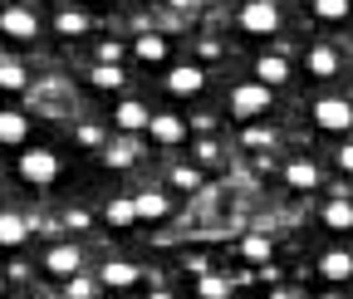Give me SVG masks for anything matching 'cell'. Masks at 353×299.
I'll use <instances>...</instances> for the list:
<instances>
[{
	"label": "cell",
	"mask_w": 353,
	"mask_h": 299,
	"mask_svg": "<svg viewBox=\"0 0 353 299\" xmlns=\"http://www.w3.org/2000/svg\"><path fill=\"white\" fill-rule=\"evenodd\" d=\"M319 275L334 280V285L353 280V250H324V255H319Z\"/></svg>",
	"instance_id": "obj_14"
},
{
	"label": "cell",
	"mask_w": 353,
	"mask_h": 299,
	"mask_svg": "<svg viewBox=\"0 0 353 299\" xmlns=\"http://www.w3.org/2000/svg\"><path fill=\"white\" fill-rule=\"evenodd\" d=\"M103 221H108L113 231H128L132 221H138V216H132V201H108V206H103Z\"/></svg>",
	"instance_id": "obj_24"
},
{
	"label": "cell",
	"mask_w": 353,
	"mask_h": 299,
	"mask_svg": "<svg viewBox=\"0 0 353 299\" xmlns=\"http://www.w3.org/2000/svg\"><path fill=\"white\" fill-rule=\"evenodd\" d=\"M128 83V74L118 64H94V74H88V89H99V94H118Z\"/></svg>",
	"instance_id": "obj_20"
},
{
	"label": "cell",
	"mask_w": 353,
	"mask_h": 299,
	"mask_svg": "<svg viewBox=\"0 0 353 299\" xmlns=\"http://www.w3.org/2000/svg\"><path fill=\"white\" fill-rule=\"evenodd\" d=\"M25 83H30L25 64H15V59H0V89H6V94H25Z\"/></svg>",
	"instance_id": "obj_22"
},
{
	"label": "cell",
	"mask_w": 353,
	"mask_h": 299,
	"mask_svg": "<svg viewBox=\"0 0 353 299\" xmlns=\"http://www.w3.org/2000/svg\"><path fill=\"white\" fill-rule=\"evenodd\" d=\"M162 83H167L172 99H196V94L206 89V69H201V64H176Z\"/></svg>",
	"instance_id": "obj_6"
},
{
	"label": "cell",
	"mask_w": 353,
	"mask_h": 299,
	"mask_svg": "<svg viewBox=\"0 0 353 299\" xmlns=\"http://www.w3.org/2000/svg\"><path fill=\"white\" fill-rule=\"evenodd\" d=\"M348 10H353V0H314V15L329 20V25H343Z\"/></svg>",
	"instance_id": "obj_23"
},
{
	"label": "cell",
	"mask_w": 353,
	"mask_h": 299,
	"mask_svg": "<svg viewBox=\"0 0 353 299\" xmlns=\"http://www.w3.org/2000/svg\"><path fill=\"white\" fill-rule=\"evenodd\" d=\"M241 255L255 260V265H265V260H270V236H245L241 240Z\"/></svg>",
	"instance_id": "obj_28"
},
{
	"label": "cell",
	"mask_w": 353,
	"mask_h": 299,
	"mask_svg": "<svg viewBox=\"0 0 353 299\" xmlns=\"http://www.w3.org/2000/svg\"><path fill=\"white\" fill-rule=\"evenodd\" d=\"M148 118H152V108L143 103V99H123L118 108H113V123H118V133H143V127H148Z\"/></svg>",
	"instance_id": "obj_10"
},
{
	"label": "cell",
	"mask_w": 353,
	"mask_h": 299,
	"mask_svg": "<svg viewBox=\"0 0 353 299\" xmlns=\"http://www.w3.org/2000/svg\"><path fill=\"white\" fill-rule=\"evenodd\" d=\"M15 172H20V182H30V187H54V182H59V152H54V147H25V152L15 157Z\"/></svg>",
	"instance_id": "obj_1"
},
{
	"label": "cell",
	"mask_w": 353,
	"mask_h": 299,
	"mask_svg": "<svg viewBox=\"0 0 353 299\" xmlns=\"http://www.w3.org/2000/svg\"><path fill=\"white\" fill-rule=\"evenodd\" d=\"M285 182H290L294 192H314V187H319V167L309 162V157H294V162L285 167Z\"/></svg>",
	"instance_id": "obj_18"
},
{
	"label": "cell",
	"mask_w": 353,
	"mask_h": 299,
	"mask_svg": "<svg viewBox=\"0 0 353 299\" xmlns=\"http://www.w3.org/2000/svg\"><path fill=\"white\" fill-rule=\"evenodd\" d=\"M99 6H113V0H99Z\"/></svg>",
	"instance_id": "obj_37"
},
{
	"label": "cell",
	"mask_w": 353,
	"mask_h": 299,
	"mask_svg": "<svg viewBox=\"0 0 353 299\" xmlns=\"http://www.w3.org/2000/svg\"><path fill=\"white\" fill-rule=\"evenodd\" d=\"M270 103H275V89H265V83H241V89L231 94V113L241 118V123H255V118H265L270 113Z\"/></svg>",
	"instance_id": "obj_2"
},
{
	"label": "cell",
	"mask_w": 353,
	"mask_h": 299,
	"mask_svg": "<svg viewBox=\"0 0 353 299\" xmlns=\"http://www.w3.org/2000/svg\"><path fill=\"white\" fill-rule=\"evenodd\" d=\"M255 83H265V89L290 83V59H285V54H260V59H255Z\"/></svg>",
	"instance_id": "obj_12"
},
{
	"label": "cell",
	"mask_w": 353,
	"mask_h": 299,
	"mask_svg": "<svg viewBox=\"0 0 353 299\" xmlns=\"http://www.w3.org/2000/svg\"><path fill=\"white\" fill-rule=\"evenodd\" d=\"M118 39H99V64H118Z\"/></svg>",
	"instance_id": "obj_31"
},
{
	"label": "cell",
	"mask_w": 353,
	"mask_h": 299,
	"mask_svg": "<svg viewBox=\"0 0 353 299\" xmlns=\"http://www.w3.org/2000/svg\"><path fill=\"white\" fill-rule=\"evenodd\" d=\"M25 138H30V118L6 108L0 113V147H25Z\"/></svg>",
	"instance_id": "obj_15"
},
{
	"label": "cell",
	"mask_w": 353,
	"mask_h": 299,
	"mask_svg": "<svg viewBox=\"0 0 353 299\" xmlns=\"http://www.w3.org/2000/svg\"><path fill=\"white\" fill-rule=\"evenodd\" d=\"M241 143L255 152V147H275V133L270 127H255V123H245V133H241Z\"/></svg>",
	"instance_id": "obj_29"
},
{
	"label": "cell",
	"mask_w": 353,
	"mask_h": 299,
	"mask_svg": "<svg viewBox=\"0 0 353 299\" xmlns=\"http://www.w3.org/2000/svg\"><path fill=\"white\" fill-rule=\"evenodd\" d=\"M64 294H69V299H88V294H94V280L79 270V275H69V280H64Z\"/></svg>",
	"instance_id": "obj_30"
},
{
	"label": "cell",
	"mask_w": 353,
	"mask_h": 299,
	"mask_svg": "<svg viewBox=\"0 0 353 299\" xmlns=\"http://www.w3.org/2000/svg\"><path fill=\"white\" fill-rule=\"evenodd\" d=\"M324 226H329V231H353V201H348V196L324 201Z\"/></svg>",
	"instance_id": "obj_21"
},
{
	"label": "cell",
	"mask_w": 353,
	"mask_h": 299,
	"mask_svg": "<svg viewBox=\"0 0 353 299\" xmlns=\"http://www.w3.org/2000/svg\"><path fill=\"white\" fill-rule=\"evenodd\" d=\"M128 201H132V216H138V221H167V216H172V196L157 192V187H148V192H138V196H128Z\"/></svg>",
	"instance_id": "obj_8"
},
{
	"label": "cell",
	"mask_w": 353,
	"mask_h": 299,
	"mask_svg": "<svg viewBox=\"0 0 353 299\" xmlns=\"http://www.w3.org/2000/svg\"><path fill=\"white\" fill-rule=\"evenodd\" d=\"M304 69H309V79H339L343 59H339V50H329V45H314V50H309V59H304Z\"/></svg>",
	"instance_id": "obj_13"
},
{
	"label": "cell",
	"mask_w": 353,
	"mask_h": 299,
	"mask_svg": "<svg viewBox=\"0 0 353 299\" xmlns=\"http://www.w3.org/2000/svg\"><path fill=\"white\" fill-rule=\"evenodd\" d=\"M196 157H201V162H216V157H221V147H216V143H201V147H196Z\"/></svg>",
	"instance_id": "obj_34"
},
{
	"label": "cell",
	"mask_w": 353,
	"mask_h": 299,
	"mask_svg": "<svg viewBox=\"0 0 353 299\" xmlns=\"http://www.w3.org/2000/svg\"><path fill=\"white\" fill-rule=\"evenodd\" d=\"M64 221H69L74 231H83V226H88V211H69V216H64Z\"/></svg>",
	"instance_id": "obj_35"
},
{
	"label": "cell",
	"mask_w": 353,
	"mask_h": 299,
	"mask_svg": "<svg viewBox=\"0 0 353 299\" xmlns=\"http://www.w3.org/2000/svg\"><path fill=\"white\" fill-rule=\"evenodd\" d=\"M132 54H138L143 64H162V59H167V34H157V30H143L138 39H132Z\"/></svg>",
	"instance_id": "obj_17"
},
{
	"label": "cell",
	"mask_w": 353,
	"mask_h": 299,
	"mask_svg": "<svg viewBox=\"0 0 353 299\" xmlns=\"http://www.w3.org/2000/svg\"><path fill=\"white\" fill-rule=\"evenodd\" d=\"M99 280H103V289H132V285L143 280V270L128 265V260H108V265L99 270Z\"/></svg>",
	"instance_id": "obj_16"
},
{
	"label": "cell",
	"mask_w": 353,
	"mask_h": 299,
	"mask_svg": "<svg viewBox=\"0 0 353 299\" xmlns=\"http://www.w3.org/2000/svg\"><path fill=\"white\" fill-rule=\"evenodd\" d=\"M132 162H138V147L128 143V133H123L118 143H108V147H103V167H108V172H128Z\"/></svg>",
	"instance_id": "obj_19"
},
{
	"label": "cell",
	"mask_w": 353,
	"mask_h": 299,
	"mask_svg": "<svg viewBox=\"0 0 353 299\" xmlns=\"http://www.w3.org/2000/svg\"><path fill=\"white\" fill-rule=\"evenodd\" d=\"M0 34L15 39V45H30V39L39 34V15H34V10H25V6L0 10Z\"/></svg>",
	"instance_id": "obj_5"
},
{
	"label": "cell",
	"mask_w": 353,
	"mask_h": 299,
	"mask_svg": "<svg viewBox=\"0 0 353 299\" xmlns=\"http://www.w3.org/2000/svg\"><path fill=\"white\" fill-rule=\"evenodd\" d=\"M83 270V250L79 245H50L44 250V275H54V280H69Z\"/></svg>",
	"instance_id": "obj_7"
},
{
	"label": "cell",
	"mask_w": 353,
	"mask_h": 299,
	"mask_svg": "<svg viewBox=\"0 0 353 299\" xmlns=\"http://www.w3.org/2000/svg\"><path fill=\"white\" fill-rule=\"evenodd\" d=\"M30 216H20V211H0V250H20L30 240Z\"/></svg>",
	"instance_id": "obj_11"
},
{
	"label": "cell",
	"mask_w": 353,
	"mask_h": 299,
	"mask_svg": "<svg viewBox=\"0 0 353 299\" xmlns=\"http://www.w3.org/2000/svg\"><path fill=\"white\" fill-rule=\"evenodd\" d=\"M172 187H176V192H201V172H196V167H187V162H176V167H172Z\"/></svg>",
	"instance_id": "obj_27"
},
{
	"label": "cell",
	"mask_w": 353,
	"mask_h": 299,
	"mask_svg": "<svg viewBox=\"0 0 353 299\" xmlns=\"http://www.w3.org/2000/svg\"><path fill=\"white\" fill-rule=\"evenodd\" d=\"M196 289H201V299H226L231 294V285H226V275H196Z\"/></svg>",
	"instance_id": "obj_26"
},
{
	"label": "cell",
	"mask_w": 353,
	"mask_h": 299,
	"mask_svg": "<svg viewBox=\"0 0 353 299\" xmlns=\"http://www.w3.org/2000/svg\"><path fill=\"white\" fill-rule=\"evenodd\" d=\"M172 6H187V0H172Z\"/></svg>",
	"instance_id": "obj_36"
},
{
	"label": "cell",
	"mask_w": 353,
	"mask_h": 299,
	"mask_svg": "<svg viewBox=\"0 0 353 299\" xmlns=\"http://www.w3.org/2000/svg\"><path fill=\"white\" fill-rule=\"evenodd\" d=\"M314 127L319 133H348L353 127V103L348 99H314Z\"/></svg>",
	"instance_id": "obj_4"
},
{
	"label": "cell",
	"mask_w": 353,
	"mask_h": 299,
	"mask_svg": "<svg viewBox=\"0 0 353 299\" xmlns=\"http://www.w3.org/2000/svg\"><path fill=\"white\" fill-rule=\"evenodd\" d=\"M334 162H339V172H348V177H353V143H348V147H339V152H334Z\"/></svg>",
	"instance_id": "obj_32"
},
{
	"label": "cell",
	"mask_w": 353,
	"mask_h": 299,
	"mask_svg": "<svg viewBox=\"0 0 353 299\" xmlns=\"http://www.w3.org/2000/svg\"><path fill=\"white\" fill-rule=\"evenodd\" d=\"M79 143H83V147H99L103 133H99V127H79Z\"/></svg>",
	"instance_id": "obj_33"
},
{
	"label": "cell",
	"mask_w": 353,
	"mask_h": 299,
	"mask_svg": "<svg viewBox=\"0 0 353 299\" xmlns=\"http://www.w3.org/2000/svg\"><path fill=\"white\" fill-rule=\"evenodd\" d=\"M54 30H59L64 39H79V34H88V20H83L79 10H59V15H54Z\"/></svg>",
	"instance_id": "obj_25"
},
{
	"label": "cell",
	"mask_w": 353,
	"mask_h": 299,
	"mask_svg": "<svg viewBox=\"0 0 353 299\" xmlns=\"http://www.w3.org/2000/svg\"><path fill=\"white\" fill-rule=\"evenodd\" d=\"M148 133H152L162 147H176V143H187V118H182V113H152V118H148Z\"/></svg>",
	"instance_id": "obj_9"
},
{
	"label": "cell",
	"mask_w": 353,
	"mask_h": 299,
	"mask_svg": "<svg viewBox=\"0 0 353 299\" xmlns=\"http://www.w3.org/2000/svg\"><path fill=\"white\" fill-rule=\"evenodd\" d=\"M241 30L245 34H280V6L275 0H245L241 6Z\"/></svg>",
	"instance_id": "obj_3"
}]
</instances>
